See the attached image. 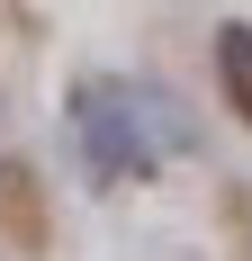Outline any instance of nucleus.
Listing matches in <instances>:
<instances>
[{"label": "nucleus", "mask_w": 252, "mask_h": 261, "mask_svg": "<svg viewBox=\"0 0 252 261\" xmlns=\"http://www.w3.org/2000/svg\"><path fill=\"white\" fill-rule=\"evenodd\" d=\"M72 135H81V153H90L99 180H153L189 144L180 108L162 90H144V81H117V72H90L72 90Z\"/></svg>", "instance_id": "f257e3e1"}, {"label": "nucleus", "mask_w": 252, "mask_h": 261, "mask_svg": "<svg viewBox=\"0 0 252 261\" xmlns=\"http://www.w3.org/2000/svg\"><path fill=\"white\" fill-rule=\"evenodd\" d=\"M216 90H225V108L252 126V18L216 27Z\"/></svg>", "instance_id": "f03ea898"}]
</instances>
